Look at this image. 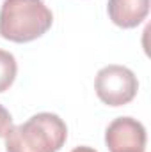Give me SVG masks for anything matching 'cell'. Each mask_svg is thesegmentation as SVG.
<instances>
[{
    "instance_id": "1",
    "label": "cell",
    "mask_w": 151,
    "mask_h": 152,
    "mask_svg": "<svg viewBox=\"0 0 151 152\" xmlns=\"http://www.w3.org/2000/svg\"><path fill=\"white\" fill-rule=\"evenodd\" d=\"M68 140L66 122L55 113L32 115L5 134L7 152H59Z\"/></svg>"
},
{
    "instance_id": "2",
    "label": "cell",
    "mask_w": 151,
    "mask_h": 152,
    "mask_svg": "<svg viewBox=\"0 0 151 152\" xmlns=\"http://www.w3.org/2000/svg\"><path fill=\"white\" fill-rule=\"evenodd\" d=\"M53 14L43 0H4L0 36L11 42H30L50 30Z\"/></svg>"
},
{
    "instance_id": "3",
    "label": "cell",
    "mask_w": 151,
    "mask_h": 152,
    "mask_svg": "<svg viewBox=\"0 0 151 152\" xmlns=\"http://www.w3.org/2000/svg\"><path fill=\"white\" fill-rule=\"evenodd\" d=\"M94 90L100 101L107 106H124L139 92V80L132 69L109 64L101 67L94 80Z\"/></svg>"
},
{
    "instance_id": "4",
    "label": "cell",
    "mask_w": 151,
    "mask_h": 152,
    "mask_svg": "<svg viewBox=\"0 0 151 152\" xmlns=\"http://www.w3.org/2000/svg\"><path fill=\"white\" fill-rule=\"evenodd\" d=\"M146 127L132 117L114 118L105 131V143L110 152H146Z\"/></svg>"
},
{
    "instance_id": "5",
    "label": "cell",
    "mask_w": 151,
    "mask_h": 152,
    "mask_svg": "<svg viewBox=\"0 0 151 152\" xmlns=\"http://www.w3.org/2000/svg\"><path fill=\"white\" fill-rule=\"evenodd\" d=\"M109 18L121 28H133L141 25L150 12V0H109Z\"/></svg>"
},
{
    "instance_id": "6",
    "label": "cell",
    "mask_w": 151,
    "mask_h": 152,
    "mask_svg": "<svg viewBox=\"0 0 151 152\" xmlns=\"http://www.w3.org/2000/svg\"><path fill=\"white\" fill-rule=\"evenodd\" d=\"M18 73V64L13 53L0 50V94L5 92L13 83Z\"/></svg>"
},
{
    "instance_id": "7",
    "label": "cell",
    "mask_w": 151,
    "mask_h": 152,
    "mask_svg": "<svg viewBox=\"0 0 151 152\" xmlns=\"http://www.w3.org/2000/svg\"><path fill=\"white\" fill-rule=\"evenodd\" d=\"M13 129V117L5 106L0 104V138H5V134Z\"/></svg>"
},
{
    "instance_id": "8",
    "label": "cell",
    "mask_w": 151,
    "mask_h": 152,
    "mask_svg": "<svg viewBox=\"0 0 151 152\" xmlns=\"http://www.w3.org/2000/svg\"><path fill=\"white\" fill-rule=\"evenodd\" d=\"M71 152H98V151H96V149H93V147H85V145H82V147L73 149Z\"/></svg>"
}]
</instances>
